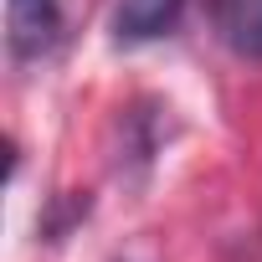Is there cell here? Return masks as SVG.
<instances>
[{
	"label": "cell",
	"instance_id": "cell-1",
	"mask_svg": "<svg viewBox=\"0 0 262 262\" xmlns=\"http://www.w3.org/2000/svg\"><path fill=\"white\" fill-rule=\"evenodd\" d=\"M67 36V0H6V47L16 62H47Z\"/></svg>",
	"mask_w": 262,
	"mask_h": 262
},
{
	"label": "cell",
	"instance_id": "cell-2",
	"mask_svg": "<svg viewBox=\"0 0 262 262\" xmlns=\"http://www.w3.org/2000/svg\"><path fill=\"white\" fill-rule=\"evenodd\" d=\"M185 11V0H118V11H113V36L123 47H139V41H160L175 31Z\"/></svg>",
	"mask_w": 262,
	"mask_h": 262
},
{
	"label": "cell",
	"instance_id": "cell-3",
	"mask_svg": "<svg viewBox=\"0 0 262 262\" xmlns=\"http://www.w3.org/2000/svg\"><path fill=\"white\" fill-rule=\"evenodd\" d=\"M211 26L236 57L262 62V0H211Z\"/></svg>",
	"mask_w": 262,
	"mask_h": 262
}]
</instances>
